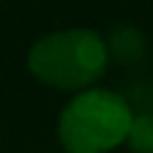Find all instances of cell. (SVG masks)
Masks as SVG:
<instances>
[{
	"label": "cell",
	"mask_w": 153,
	"mask_h": 153,
	"mask_svg": "<svg viewBox=\"0 0 153 153\" xmlns=\"http://www.w3.org/2000/svg\"><path fill=\"white\" fill-rule=\"evenodd\" d=\"M133 111L123 95L88 88L63 108L58 138L68 153H108L126 143Z\"/></svg>",
	"instance_id": "2"
},
{
	"label": "cell",
	"mask_w": 153,
	"mask_h": 153,
	"mask_svg": "<svg viewBox=\"0 0 153 153\" xmlns=\"http://www.w3.org/2000/svg\"><path fill=\"white\" fill-rule=\"evenodd\" d=\"M126 143L133 153H153V116L151 113L133 116Z\"/></svg>",
	"instance_id": "3"
},
{
	"label": "cell",
	"mask_w": 153,
	"mask_h": 153,
	"mask_svg": "<svg viewBox=\"0 0 153 153\" xmlns=\"http://www.w3.org/2000/svg\"><path fill=\"white\" fill-rule=\"evenodd\" d=\"M108 65V45L93 30L71 28L33 43L28 68L40 83L58 91H88Z\"/></svg>",
	"instance_id": "1"
}]
</instances>
